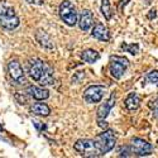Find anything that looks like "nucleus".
<instances>
[{
  "instance_id": "nucleus-7",
  "label": "nucleus",
  "mask_w": 158,
  "mask_h": 158,
  "mask_svg": "<svg viewBox=\"0 0 158 158\" xmlns=\"http://www.w3.org/2000/svg\"><path fill=\"white\" fill-rule=\"evenodd\" d=\"M129 148H130L131 156H138V157L149 156L153 152V147L151 143H148L147 140H144L142 138H137V137L130 139Z\"/></svg>"
},
{
  "instance_id": "nucleus-5",
  "label": "nucleus",
  "mask_w": 158,
  "mask_h": 158,
  "mask_svg": "<svg viewBox=\"0 0 158 158\" xmlns=\"http://www.w3.org/2000/svg\"><path fill=\"white\" fill-rule=\"evenodd\" d=\"M58 14H60V18L62 19V22L64 24H67L69 27H73V25H76V23H78L76 6L70 2V0H63V2L60 4Z\"/></svg>"
},
{
  "instance_id": "nucleus-4",
  "label": "nucleus",
  "mask_w": 158,
  "mask_h": 158,
  "mask_svg": "<svg viewBox=\"0 0 158 158\" xmlns=\"http://www.w3.org/2000/svg\"><path fill=\"white\" fill-rule=\"evenodd\" d=\"M95 140H96V144H98L100 156H105L115 147L116 135L111 129H105L102 133L96 135Z\"/></svg>"
},
{
  "instance_id": "nucleus-24",
  "label": "nucleus",
  "mask_w": 158,
  "mask_h": 158,
  "mask_svg": "<svg viewBox=\"0 0 158 158\" xmlns=\"http://www.w3.org/2000/svg\"><path fill=\"white\" fill-rule=\"evenodd\" d=\"M98 124H99V127H100L101 129H108V123L105 122V119H102V120H98Z\"/></svg>"
},
{
  "instance_id": "nucleus-21",
  "label": "nucleus",
  "mask_w": 158,
  "mask_h": 158,
  "mask_svg": "<svg viewBox=\"0 0 158 158\" xmlns=\"http://www.w3.org/2000/svg\"><path fill=\"white\" fill-rule=\"evenodd\" d=\"M146 81L154 84V85H158V70H153V71L148 72L146 76Z\"/></svg>"
},
{
  "instance_id": "nucleus-14",
  "label": "nucleus",
  "mask_w": 158,
  "mask_h": 158,
  "mask_svg": "<svg viewBox=\"0 0 158 158\" xmlns=\"http://www.w3.org/2000/svg\"><path fill=\"white\" fill-rule=\"evenodd\" d=\"M35 41L38 42V44L43 47V48H47V49H52L55 46H53V41L52 38L44 32V31H37L35 32Z\"/></svg>"
},
{
  "instance_id": "nucleus-1",
  "label": "nucleus",
  "mask_w": 158,
  "mask_h": 158,
  "mask_svg": "<svg viewBox=\"0 0 158 158\" xmlns=\"http://www.w3.org/2000/svg\"><path fill=\"white\" fill-rule=\"evenodd\" d=\"M28 73L34 81L43 86H49L55 84L53 70L51 66L39 58H32L28 62Z\"/></svg>"
},
{
  "instance_id": "nucleus-18",
  "label": "nucleus",
  "mask_w": 158,
  "mask_h": 158,
  "mask_svg": "<svg viewBox=\"0 0 158 158\" xmlns=\"http://www.w3.org/2000/svg\"><path fill=\"white\" fill-rule=\"evenodd\" d=\"M101 14L104 15V18L106 20H110L113 17V11H111V6H110V2L109 0H101V8H100Z\"/></svg>"
},
{
  "instance_id": "nucleus-28",
  "label": "nucleus",
  "mask_w": 158,
  "mask_h": 158,
  "mask_svg": "<svg viewBox=\"0 0 158 158\" xmlns=\"http://www.w3.org/2000/svg\"><path fill=\"white\" fill-rule=\"evenodd\" d=\"M2 130H4V128H3L2 125H0V131H2Z\"/></svg>"
},
{
  "instance_id": "nucleus-10",
  "label": "nucleus",
  "mask_w": 158,
  "mask_h": 158,
  "mask_svg": "<svg viewBox=\"0 0 158 158\" xmlns=\"http://www.w3.org/2000/svg\"><path fill=\"white\" fill-rule=\"evenodd\" d=\"M115 101H116V94H115V93H111L110 96H109V99L105 101V102H102L100 106H99V109H98V114H96L98 120L106 119V116L109 115L110 110L113 109V106L115 105Z\"/></svg>"
},
{
  "instance_id": "nucleus-11",
  "label": "nucleus",
  "mask_w": 158,
  "mask_h": 158,
  "mask_svg": "<svg viewBox=\"0 0 158 158\" xmlns=\"http://www.w3.org/2000/svg\"><path fill=\"white\" fill-rule=\"evenodd\" d=\"M91 35H93L95 39L101 42H109L110 41V32L108 29L106 25H104L101 23L96 24L95 27L91 31Z\"/></svg>"
},
{
  "instance_id": "nucleus-12",
  "label": "nucleus",
  "mask_w": 158,
  "mask_h": 158,
  "mask_svg": "<svg viewBox=\"0 0 158 158\" xmlns=\"http://www.w3.org/2000/svg\"><path fill=\"white\" fill-rule=\"evenodd\" d=\"M93 23H94V15L89 9L82 10L80 19H78V27H80L81 31L87 32L90 31V28L93 27Z\"/></svg>"
},
{
  "instance_id": "nucleus-16",
  "label": "nucleus",
  "mask_w": 158,
  "mask_h": 158,
  "mask_svg": "<svg viewBox=\"0 0 158 158\" xmlns=\"http://www.w3.org/2000/svg\"><path fill=\"white\" fill-rule=\"evenodd\" d=\"M31 111L34 115H39V116H48L51 114V109L47 104L44 102H35L33 104V106L31 108Z\"/></svg>"
},
{
  "instance_id": "nucleus-13",
  "label": "nucleus",
  "mask_w": 158,
  "mask_h": 158,
  "mask_svg": "<svg viewBox=\"0 0 158 158\" xmlns=\"http://www.w3.org/2000/svg\"><path fill=\"white\" fill-rule=\"evenodd\" d=\"M27 94L29 96H32L33 99L38 100V101H43V100H47L49 98V91L47 89L33 86V85H31V86L27 87Z\"/></svg>"
},
{
  "instance_id": "nucleus-25",
  "label": "nucleus",
  "mask_w": 158,
  "mask_h": 158,
  "mask_svg": "<svg viewBox=\"0 0 158 158\" xmlns=\"http://www.w3.org/2000/svg\"><path fill=\"white\" fill-rule=\"evenodd\" d=\"M25 2L29 3V4H37V5H41L42 4L41 0H25Z\"/></svg>"
},
{
  "instance_id": "nucleus-26",
  "label": "nucleus",
  "mask_w": 158,
  "mask_h": 158,
  "mask_svg": "<svg viewBox=\"0 0 158 158\" xmlns=\"http://www.w3.org/2000/svg\"><path fill=\"white\" fill-rule=\"evenodd\" d=\"M127 3H128V0H122V3H120V8L123 9V6H125V5H127Z\"/></svg>"
},
{
  "instance_id": "nucleus-15",
  "label": "nucleus",
  "mask_w": 158,
  "mask_h": 158,
  "mask_svg": "<svg viewBox=\"0 0 158 158\" xmlns=\"http://www.w3.org/2000/svg\"><path fill=\"white\" fill-rule=\"evenodd\" d=\"M124 105H125V108L127 110L129 111H134L139 108V105H140V98L138 96V94L135 93H130L125 100H124Z\"/></svg>"
},
{
  "instance_id": "nucleus-9",
  "label": "nucleus",
  "mask_w": 158,
  "mask_h": 158,
  "mask_svg": "<svg viewBox=\"0 0 158 158\" xmlns=\"http://www.w3.org/2000/svg\"><path fill=\"white\" fill-rule=\"evenodd\" d=\"M8 72L10 78L17 84H24L25 82V77H24V71L22 69L20 63L17 60H11L8 63Z\"/></svg>"
},
{
  "instance_id": "nucleus-2",
  "label": "nucleus",
  "mask_w": 158,
  "mask_h": 158,
  "mask_svg": "<svg viewBox=\"0 0 158 158\" xmlns=\"http://www.w3.org/2000/svg\"><path fill=\"white\" fill-rule=\"evenodd\" d=\"M19 17L10 4L5 0H0V27L6 31H13L19 27Z\"/></svg>"
},
{
  "instance_id": "nucleus-20",
  "label": "nucleus",
  "mask_w": 158,
  "mask_h": 158,
  "mask_svg": "<svg viewBox=\"0 0 158 158\" xmlns=\"http://www.w3.org/2000/svg\"><path fill=\"white\" fill-rule=\"evenodd\" d=\"M148 106H149V109L152 110L153 116H154V118H157V119H158V95H157L154 99H152V100L148 102Z\"/></svg>"
},
{
  "instance_id": "nucleus-17",
  "label": "nucleus",
  "mask_w": 158,
  "mask_h": 158,
  "mask_svg": "<svg viewBox=\"0 0 158 158\" xmlns=\"http://www.w3.org/2000/svg\"><path fill=\"white\" fill-rule=\"evenodd\" d=\"M81 58L87 63H94V62L99 61L100 53L95 49H85V51H82V53H81Z\"/></svg>"
},
{
  "instance_id": "nucleus-27",
  "label": "nucleus",
  "mask_w": 158,
  "mask_h": 158,
  "mask_svg": "<svg viewBox=\"0 0 158 158\" xmlns=\"http://www.w3.org/2000/svg\"><path fill=\"white\" fill-rule=\"evenodd\" d=\"M144 2H146V4H149V3H151V0H144Z\"/></svg>"
},
{
  "instance_id": "nucleus-23",
  "label": "nucleus",
  "mask_w": 158,
  "mask_h": 158,
  "mask_svg": "<svg viewBox=\"0 0 158 158\" xmlns=\"http://www.w3.org/2000/svg\"><path fill=\"white\" fill-rule=\"evenodd\" d=\"M148 19H153V18H156L157 17V10L154 9V8H152L151 10H149V13H148Z\"/></svg>"
},
{
  "instance_id": "nucleus-22",
  "label": "nucleus",
  "mask_w": 158,
  "mask_h": 158,
  "mask_svg": "<svg viewBox=\"0 0 158 158\" xmlns=\"http://www.w3.org/2000/svg\"><path fill=\"white\" fill-rule=\"evenodd\" d=\"M33 124L37 127L38 130H44L46 129V125L44 124H41V122H38V120H33Z\"/></svg>"
},
{
  "instance_id": "nucleus-29",
  "label": "nucleus",
  "mask_w": 158,
  "mask_h": 158,
  "mask_svg": "<svg viewBox=\"0 0 158 158\" xmlns=\"http://www.w3.org/2000/svg\"><path fill=\"white\" fill-rule=\"evenodd\" d=\"M157 144H158V140H157Z\"/></svg>"
},
{
  "instance_id": "nucleus-6",
  "label": "nucleus",
  "mask_w": 158,
  "mask_h": 158,
  "mask_svg": "<svg viewBox=\"0 0 158 158\" xmlns=\"http://www.w3.org/2000/svg\"><path fill=\"white\" fill-rule=\"evenodd\" d=\"M128 66H129L128 58H125L123 56H111L110 63H109V72L114 78L119 80L124 75V72L127 71Z\"/></svg>"
},
{
  "instance_id": "nucleus-8",
  "label": "nucleus",
  "mask_w": 158,
  "mask_h": 158,
  "mask_svg": "<svg viewBox=\"0 0 158 158\" xmlns=\"http://www.w3.org/2000/svg\"><path fill=\"white\" fill-rule=\"evenodd\" d=\"M105 94V87L102 85H91L84 91V100L89 104L100 102Z\"/></svg>"
},
{
  "instance_id": "nucleus-19",
  "label": "nucleus",
  "mask_w": 158,
  "mask_h": 158,
  "mask_svg": "<svg viewBox=\"0 0 158 158\" xmlns=\"http://www.w3.org/2000/svg\"><path fill=\"white\" fill-rule=\"evenodd\" d=\"M120 48L124 51V52H128V53L135 56L138 52H139V44L138 43H122Z\"/></svg>"
},
{
  "instance_id": "nucleus-3",
  "label": "nucleus",
  "mask_w": 158,
  "mask_h": 158,
  "mask_svg": "<svg viewBox=\"0 0 158 158\" xmlns=\"http://www.w3.org/2000/svg\"><path fill=\"white\" fill-rule=\"evenodd\" d=\"M73 149L82 157H90V158L100 157V152L95 139H90V138L78 139L73 144Z\"/></svg>"
}]
</instances>
